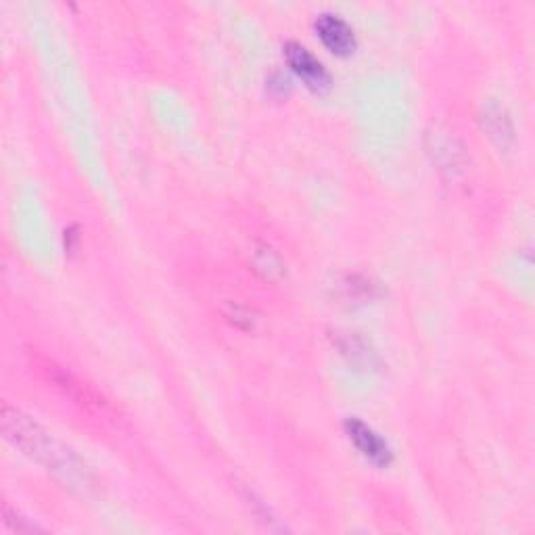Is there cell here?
Here are the masks:
<instances>
[{"instance_id": "7a4b0ae2", "label": "cell", "mask_w": 535, "mask_h": 535, "mask_svg": "<svg viewBox=\"0 0 535 535\" xmlns=\"http://www.w3.org/2000/svg\"><path fill=\"white\" fill-rule=\"evenodd\" d=\"M345 433L368 462H372L375 467H381V469L389 467L393 460L391 448L375 429L368 427L364 421H360V418H347Z\"/></svg>"}, {"instance_id": "52a82bcc", "label": "cell", "mask_w": 535, "mask_h": 535, "mask_svg": "<svg viewBox=\"0 0 535 535\" xmlns=\"http://www.w3.org/2000/svg\"><path fill=\"white\" fill-rule=\"evenodd\" d=\"M483 126L498 145H508L513 141V124H510L508 113L500 105H490L483 111Z\"/></svg>"}, {"instance_id": "8992f818", "label": "cell", "mask_w": 535, "mask_h": 535, "mask_svg": "<svg viewBox=\"0 0 535 535\" xmlns=\"http://www.w3.org/2000/svg\"><path fill=\"white\" fill-rule=\"evenodd\" d=\"M337 347L341 354L350 360V364H356L360 368H372L377 364L375 350H370V345L356 333H339Z\"/></svg>"}, {"instance_id": "5b68a950", "label": "cell", "mask_w": 535, "mask_h": 535, "mask_svg": "<svg viewBox=\"0 0 535 535\" xmlns=\"http://www.w3.org/2000/svg\"><path fill=\"white\" fill-rule=\"evenodd\" d=\"M36 368H40L44 372V377L49 379L55 387H59L67 398H72L80 404H92V398H95L92 389H86L74 375H69L65 368L57 366L53 360L42 358L40 362H36Z\"/></svg>"}, {"instance_id": "277c9868", "label": "cell", "mask_w": 535, "mask_h": 535, "mask_svg": "<svg viewBox=\"0 0 535 535\" xmlns=\"http://www.w3.org/2000/svg\"><path fill=\"white\" fill-rule=\"evenodd\" d=\"M314 28L322 44L335 55H350L356 49V36L350 23L335 13H320Z\"/></svg>"}, {"instance_id": "3957f363", "label": "cell", "mask_w": 535, "mask_h": 535, "mask_svg": "<svg viewBox=\"0 0 535 535\" xmlns=\"http://www.w3.org/2000/svg\"><path fill=\"white\" fill-rule=\"evenodd\" d=\"M285 57H287V63L291 65L293 72L301 80H304L312 90L322 92L331 86V78L327 74V69H324V65L306 49L304 44L287 42Z\"/></svg>"}, {"instance_id": "6da1fadb", "label": "cell", "mask_w": 535, "mask_h": 535, "mask_svg": "<svg viewBox=\"0 0 535 535\" xmlns=\"http://www.w3.org/2000/svg\"><path fill=\"white\" fill-rule=\"evenodd\" d=\"M0 423H3V431L11 444L32 456L69 487H76L82 492L88 490L92 475L86 464L72 448L63 446L59 439H55L49 431H44L28 414L5 402L3 410H0Z\"/></svg>"}]
</instances>
